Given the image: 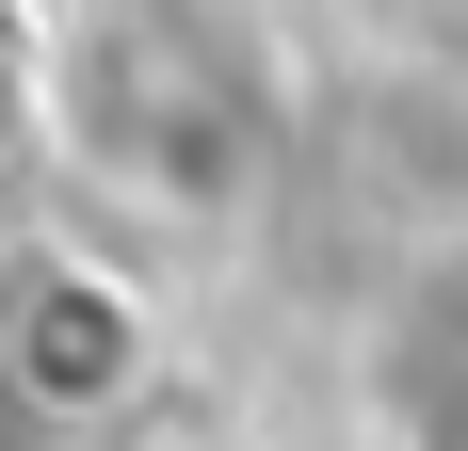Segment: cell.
<instances>
[{
	"label": "cell",
	"mask_w": 468,
	"mask_h": 451,
	"mask_svg": "<svg viewBox=\"0 0 468 451\" xmlns=\"http://www.w3.org/2000/svg\"><path fill=\"white\" fill-rule=\"evenodd\" d=\"M65 81H130V97H65L81 162L130 178V194H210V178H242V145H259V65H242L210 16H162V0L81 16Z\"/></svg>",
	"instance_id": "1"
},
{
	"label": "cell",
	"mask_w": 468,
	"mask_h": 451,
	"mask_svg": "<svg viewBox=\"0 0 468 451\" xmlns=\"http://www.w3.org/2000/svg\"><path fill=\"white\" fill-rule=\"evenodd\" d=\"M372 16H468V0H372Z\"/></svg>",
	"instance_id": "3"
},
{
	"label": "cell",
	"mask_w": 468,
	"mask_h": 451,
	"mask_svg": "<svg viewBox=\"0 0 468 451\" xmlns=\"http://www.w3.org/2000/svg\"><path fill=\"white\" fill-rule=\"evenodd\" d=\"M339 387H356V435L372 451H468V210L420 226L372 274V307L339 339Z\"/></svg>",
	"instance_id": "2"
}]
</instances>
